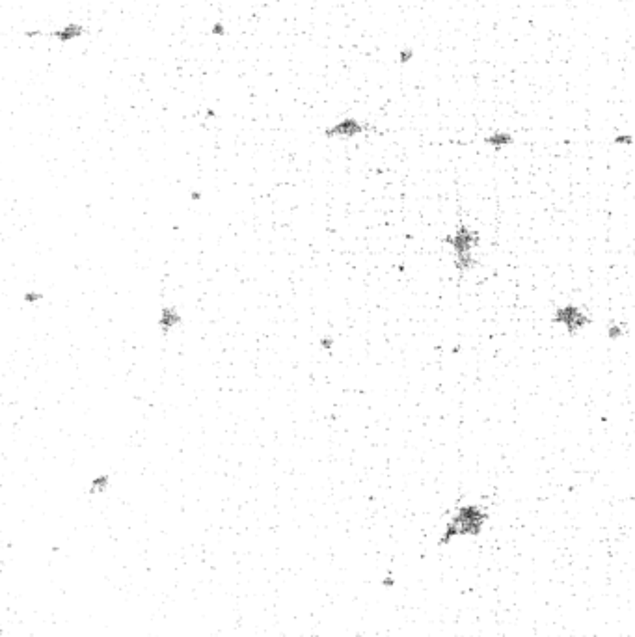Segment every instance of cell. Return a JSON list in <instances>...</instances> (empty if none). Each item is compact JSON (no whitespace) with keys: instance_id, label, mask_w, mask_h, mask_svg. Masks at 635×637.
Wrapping results in <instances>:
<instances>
[{"instance_id":"cell-1","label":"cell","mask_w":635,"mask_h":637,"mask_svg":"<svg viewBox=\"0 0 635 637\" xmlns=\"http://www.w3.org/2000/svg\"><path fill=\"white\" fill-rule=\"evenodd\" d=\"M445 243H449L455 252V267L460 272H468L475 267V259L471 255L473 248L479 244V233L475 229H470L466 226H458L455 235L445 237Z\"/></svg>"},{"instance_id":"cell-2","label":"cell","mask_w":635,"mask_h":637,"mask_svg":"<svg viewBox=\"0 0 635 637\" xmlns=\"http://www.w3.org/2000/svg\"><path fill=\"white\" fill-rule=\"evenodd\" d=\"M484 520H486V512H482L479 507H462L460 511L456 512L455 520L447 527V537L456 535V533H479Z\"/></svg>"},{"instance_id":"cell-3","label":"cell","mask_w":635,"mask_h":637,"mask_svg":"<svg viewBox=\"0 0 635 637\" xmlns=\"http://www.w3.org/2000/svg\"><path fill=\"white\" fill-rule=\"evenodd\" d=\"M553 322H561L567 326V332L568 336H576L581 328L589 326L591 324V319H589L585 313H583L579 308L576 305H565V308H559L555 311V315H553Z\"/></svg>"},{"instance_id":"cell-4","label":"cell","mask_w":635,"mask_h":637,"mask_svg":"<svg viewBox=\"0 0 635 637\" xmlns=\"http://www.w3.org/2000/svg\"><path fill=\"white\" fill-rule=\"evenodd\" d=\"M363 131H365V127L361 125L360 122H356L354 117H347V120H343L341 123H337V125H334L332 129H328V131H326V136L328 138H332V136L352 138Z\"/></svg>"},{"instance_id":"cell-5","label":"cell","mask_w":635,"mask_h":637,"mask_svg":"<svg viewBox=\"0 0 635 637\" xmlns=\"http://www.w3.org/2000/svg\"><path fill=\"white\" fill-rule=\"evenodd\" d=\"M82 34H84V27H82V25H77V22H71V25L62 28V30L54 32V37L62 43H67V41L77 39V37H80Z\"/></svg>"},{"instance_id":"cell-6","label":"cell","mask_w":635,"mask_h":637,"mask_svg":"<svg viewBox=\"0 0 635 637\" xmlns=\"http://www.w3.org/2000/svg\"><path fill=\"white\" fill-rule=\"evenodd\" d=\"M181 324V315L177 313L175 308H166L162 311V319H160V326L164 332H172L174 328H177Z\"/></svg>"},{"instance_id":"cell-7","label":"cell","mask_w":635,"mask_h":637,"mask_svg":"<svg viewBox=\"0 0 635 637\" xmlns=\"http://www.w3.org/2000/svg\"><path fill=\"white\" fill-rule=\"evenodd\" d=\"M484 142L490 144V146H494L496 149H499V148H503V146L512 144V136H510L508 132H496V134H492V136H488Z\"/></svg>"},{"instance_id":"cell-8","label":"cell","mask_w":635,"mask_h":637,"mask_svg":"<svg viewBox=\"0 0 635 637\" xmlns=\"http://www.w3.org/2000/svg\"><path fill=\"white\" fill-rule=\"evenodd\" d=\"M106 486H108V477L103 475V477H99V479H95L91 483V492H101V490H105Z\"/></svg>"},{"instance_id":"cell-9","label":"cell","mask_w":635,"mask_h":637,"mask_svg":"<svg viewBox=\"0 0 635 637\" xmlns=\"http://www.w3.org/2000/svg\"><path fill=\"white\" fill-rule=\"evenodd\" d=\"M212 34H220V36H222V34H226V30H224V27L218 22V25H214V28H212Z\"/></svg>"},{"instance_id":"cell-10","label":"cell","mask_w":635,"mask_h":637,"mask_svg":"<svg viewBox=\"0 0 635 637\" xmlns=\"http://www.w3.org/2000/svg\"><path fill=\"white\" fill-rule=\"evenodd\" d=\"M412 51H406V53H401V62L404 63V62H408V60H410V56H412Z\"/></svg>"},{"instance_id":"cell-11","label":"cell","mask_w":635,"mask_h":637,"mask_svg":"<svg viewBox=\"0 0 635 637\" xmlns=\"http://www.w3.org/2000/svg\"><path fill=\"white\" fill-rule=\"evenodd\" d=\"M620 334V330L619 328H613V330H611V337H617Z\"/></svg>"}]
</instances>
